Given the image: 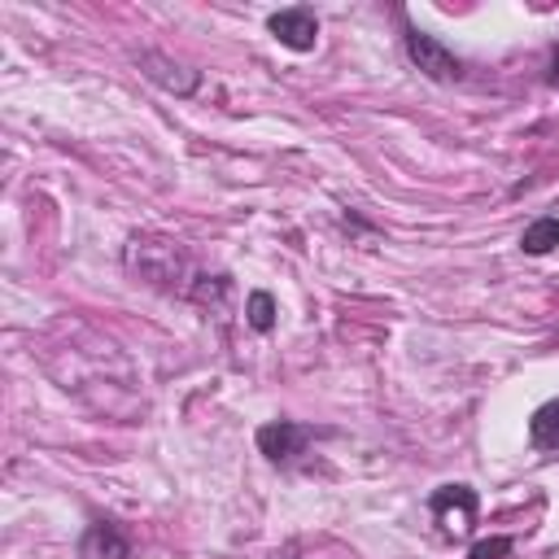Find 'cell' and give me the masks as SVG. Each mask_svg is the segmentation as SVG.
Here are the masks:
<instances>
[{
  "label": "cell",
  "mask_w": 559,
  "mask_h": 559,
  "mask_svg": "<svg viewBox=\"0 0 559 559\" xmlns=\"http://www.w3.org/2000/svg\"><path fill=\"white\" fill-rule=\"evenodd\" d=\"M402 48H406V57H411V66L424 74V79H432V83H454L459 74H463V61L437 39V35H428V31H406L402 35Z\"/></svg>",
  "instance_id": "obj_1"
},
{
  "label": "cell",
  "mask_w": 559,
  "mask_h": 559,
  "mask_svg": "<svg viewBox=\"0 0 559 559\" xmlns=\"http://www.w3.org/2000/svg\"><path fill=\"white\" fill-rule=\"evenodd\" d=\"M428 511H432V520L441 524L445 537H463V533H472V524H476L480 498H476L472 485H441V489L428 493Z\"/></svg>",
  "instance_id": "obj_2"
},
{
  "label": "cell",
  "mask_w": 559,
  "mask_h": 559,
  "mask_svg": "<svg viewBox=\"0 0 559 559\" xmlns=\"http://www.w3.org/2000/svg\"><path fill=\"white\" fill-rule=\"evenodd\" d=\"M310 441H314V428H310V424L271 419V424L258 428V450H262L271 463H288V459H297Z\"/></svg>",
  "instance_id": "obj_3"
},
{
  "label": "cell",
  "mask_w": 559,
  "mask_h": 559,
  "mask_svg": "<svg viewBox=\"0 0 559 559\" xmlns=\"http://www.w3.org/2000/svg\"><path fill=\"white\" fill-rule=\"evenodd\" d=\"M266 31H271L284 48H293V52H310L314 39H319V17H314L310 9H301V4H293V9L271 13V17H266Z\"/></svg>",
  "instance_id": "obj_4"
},
{
  "label": "cell",
  "mask_w": 559,
  "mask_h": 559,
  "mask_svg": "<svg viewBox=\"0 0 559 559\" xmlns=\"http://www.w3.org/2000/svg\"><path fill=\"white\" fill-rule=\"evenodd\" d=\"M135 61H140V70H144V74H148L157 87H166V92H175V96H192V92H197V83H201V74H197V70H188V66L170 61L166 52L144 48Z\"/></svg>",
  "instance_id": "obj_5"
},
{
  "label": "cell",
  "mask_w": 559,
  "mask_h": 559,
  "mask_svg": "<svg viewBox=\"0 0 559 559\" xmlns=\"http://www.w3.org/2000/svg\"><path fill=\"white\" fill-rule=\"evenodd\" d=\"M79 559H131V542L114 520H92L79 537Z\"/></svg>",
  "instance_id": "obj_6"
},
{
  "label": "cell",
  "mask_w": 559,
  "mask_h": 559,
  "mask_svg": "<svg viewBox=\"0 0 559 559\" xmlns=\"http://www.w3.org/2000/svg\"><path fill=\"white\" fill-rule=\"evenodd\" d=\"M528 441H533V450H542V454H559V397L533 411V419H528Z\"/></svg>",
  "instance_id": "obj_7"
},
{
  "label": "cell",
  "mask_w": 559,
  "mask_h": 559,
  "mask_svg": "<svg viewBox=\"0 0 559 559\" xmlns=\"http://www.w3.org/2000/svg\"><path fill=\"white\" fill-rule=\"evenodd\" d=\"M555 245H559V218H555V214H542V218H533V223L520 231V249L533 253V258L550 253Z\"/></svg>",
  "instance_id": "obj_8"
},
{
  "label": "cell",
  "mask_w": 559,
  "mask_h": 559,
  "mask_svg": "<svg viewBox=\"0 0 559 559\" xmlns=\"http://www.w3.org/2000/svg\"><path fill=\"white\" fill-rule=\"evenodd\" d=\"M245 319H249V328L253 332H271L275 328V297L271 293H249V301H245Z\"/></svg>",
  "instance_id": "obj_9"
},
{
  "label": "cell",
  "mask_w": 559,
  "mask_h": 559,
  "mask_svg": "<svg viewBox=\"0 0 559 559\" xmlns=\"http://www.w3.org/2000/svg\"><path fill=\"white\" fill-rule=\"evenodd\" d=\"M511 537H485V542H476L472 550H467V559H507L511 555Z\"/></svg>",
  "instance_id": "obj_10"
},
{
  "label": "cell",
  "mask_w": 559,
  "mask_h": 559,
  "mask_svg": "<svg viewBox=\"0 0 559 559\" xmlns=\"http://www.w3.org/2000/svg\"><path fill=\"white\" fill-rule=\"evenodd\" d=\"M218 293H227V275H197V284H192V297L210 301V297H218Z\"/></svg>",
  "instance_id": "obj_11"
},
{
  "label": "cell",
  "mask_w": 559,
  "mask_h": 559,
  "mask_svg": "<svg viewBox=\"0 0 559 559\" xmlns=\"http://www.w3.org/2000/svg\"><path fill=\"white\" fill-rule=\"evenodd\" d=\"M546 79H550V83L559 87V44L550 48V61H546Z\"/></svg>",
  "instance_id": "obj_12"
}]
</instances>
